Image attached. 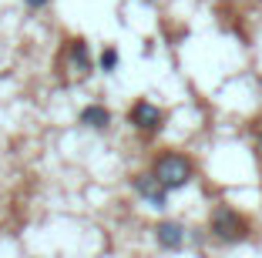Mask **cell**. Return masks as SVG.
Listing matches in <instances>:
<instances>
[{"label":"cell","mask_w":262,"mask_h":258,"mask_svg":"<svg viewBox=\"0 0 262 258\" xmlns=\"http://www.w3.org/2000/svg\"><path fill=\"white\" fill-rule=\"evenodd\" d=\"M158 181L168 191H182L195 181V161L182 151H158L151 158V168H148Z\"/></svg>","instance_id":"cell-1"},{"label":"cell","mask_w":262,"mask_h":258,"mask_svg":"<svg viewBox=\"0 0 262 258\" xmlns=\"http://www.w3.org/2000/svg\"><path fill=\"white\" fill-rule=\"evenodd\" d=\"M252 225H249L246 215H239L232 205H215L208 215V235L215 238L219 245H239L249 238Z\"/></svg>","instance_id":"cell-2"},{"label":"cell","mask_w":262,"mask_h":258,"mask_svg":"<svg viewBox=\"0 0 262 258\" xmlns=\"http://www.w3.org/2000/svg\"><path fill=\"white\" fill-rule=\"evenodd\" d=\"M57 67L68 71V81H71V84H84L88 77L94 74V57H91V47H88V40H84V37H64Z\"/></svg>","instance_id":"cell-3"},{"label":"cell","mask_w":262,"mask_h":258,"mask_svg":"<svg viewBox=\"0 0 262 258\" xmlns=\"http://www.w3.org/2000/svg\"><path fill=\"white\" fill-rule=\"evenodd\" d=\"M165 121H168V114H165L158 104H151L148 98H138L135 104L128 107V124L138 131L141 137L162 134V131H165Z\"/></svg>","instance_id":"cell-4"},{"label":"cell","mask_w":262,"mask_h":258,"mask_svg":"<svg viewBox=\"0 0 262 258\" xmlns=\"http://www.w3.org/2000/svg\"><path fill=\"white\" fill-rule=\"evenodd\" d=\"M131 191H135L148 208H155V212H165V208H168V195H171V191L165 188L151 171H141V175L131 178Z\"/></svg>","instance_id":"cell-5"},{"label":"cell","mask_w":262,"mask_h":258,"mask_svg":"<svg viewBox=\"0 0 262 258\" xmlns=\"http://www.w3.org/2000/svg\"><path fill=\"white\" fill-rule=\"evenodd\" d=\"M151 238H155V245H158L162 251H178V248H185V242H188V228L182 225V221L162 218L151 228Z\"/></svg>","instance_id":"cell-6"},{"label":"cell","mask_w":262,"mask_h":258,"mask_svg":"<svg viewBox=\"0 0 262 258\" xmlns=\"http://www.w3.org/2000/svg\"><path fill=\"white\" fill-rule=\"evenodd\" d=\"M111 121H115V114H111V107H104V104H84L81 111H77V124L88 128V131H94V134L111 131Z\"/></svg>","instance_id":"cell-7"},{"label":"cell","mask_w":262,"mask_h":258,"mask_svg":"<svg viewBox=\"0 0 262 258\" xmlns=\"http://www.w3.org/2000/svg\"><path fill=\"white\" fill-rule=\"evenodd\" d=\"M98 67L104 71V74H118V67H121V54H118L115 44H108L104 51L98 54Z\"/></svg>","instance_id":"cell-8"},{"label":"cell","mask_w":262,"mask_h":258,"mask_svg":"<svg viewBox=\"0 0 262 258\" xmlns=\"http://www.w3.org/2000/svg\"><path fill=\"white\" fill-rule=\"evenodd\" d=\"M24 4H27V7H31V10H44L47 4H51V0H24Z\"/></svg>","instance_id":"cell-9"},{"label":"cell","mask_w":262,"mask_h":258,"mask_svg":"<svg viewBox=\"0 0 262 258\" xmlns=\"http://www.w3.org/2000/svg\"><path fill=\"white\" fill-rule=\"evenodd\" d=\"M255 151L262 154V131H259V137H255Z\"/></svg>","instance_id":"cell-10"},{"label":"cell","mask_w":262,"mask_h":258,"mask_svg":"<svg viewBox=\"0 0 262 258\" xmlns=\"http://www.w3.org/2000/svg\"><path fill=\"white\" fill-rule=\"evenodd\" d=\"M141 4H148V7H151V4H155V0H141Z\"/></svg>","instance_id":"cell-11"}]
</instances>
